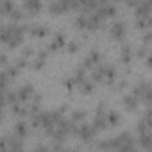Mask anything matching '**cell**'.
<instances>
[{
	"label": "cell",
	"mask_w": 152,
	"mask_h": 152,
	"mask_svg": "<svg viewBox=\"0 0 152 152\" xmlns=\"http://www.w3.org/2000/svg\"><path fill=\"white\" fill-rule=\"evenodd\" d=\"M25 7L27 9H39V2H36V0H29V2H25Z\"/></svg>",
	"instance_id": "3"
},
{
	"label": "cell",
	"mask_w": 152,
	"mask_h": 152,
	"mask_svg": "<svg viewBox=\"0 0 152 152\" xmlns=\"http://www.w3.org/2000/svg\"><path fill=\"white\" fill-rule=\"evenodd\" d=\"M15 134H16V136H25V134H27V125H25L23 122H18V124L15 125Z\"/></svg>",
	"instance_id": "1"
},
{
	"label": "cell",
	"mask_w": 152,
	"mask_h": 152,
	"mask_svg": "<svg viewBox=\"0 0 152 152\" xmlns=\"http://www.w3.org/2000/svg\"><path fill=\"white\" fill-rule=\"evenodd\" d=\"M34 36H41V34H45V27L43 25H36V27H32V31H31Z\"/></svg>",
	"instance_id": "2"
}]
</instances>
